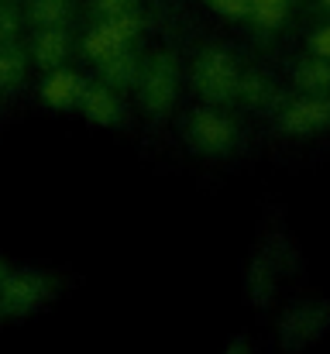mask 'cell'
I'll use <instances>...</instances> for the list:
<instances>
[{
    "mask_svg": "<svg viewBox=\"0 0 330 354\" xmlns=\"http://www.w3.org/2000/svg\"><path fill=\"white\" fill-rule=\"evenodd\" d=\"M193 86L207 104H230L241 90V69L230 52L203 48L193 62Z\"/></svg>",
    "mask_w": 330,
    "mask_h": 354,
    "instance_id": "1",
    "label": "cell"
},
{
    "mask_svg": "<svg viewBox=\"0 0 330 354\" xmlns=\"http://www.w3.org/2000/svg\"><path fill=\"white\" fill-rule=\"evenodd\" d=\"M138 93H141V107L148 114H169L176 97H179V66H176V59L172 55H155L148 66H141Z\"/></svg>",
    "mask_w": 330,
    "mask_h": 354,
    "instance_id": "2",
    "label": "cell"
},
{
    "mask_svg": "<svg viewBox=\"0 0 330 354\" xmlns=\"http://www.w3.org/2000/svg\"><path fill=\"white\" fill-rule=\"evenodd\" d=\"M138 31H141V17H138V10H131V14H117V17H104V21L83 38V52L100 66L104 59L117 55V52H124L127 41H131Z\"/></svg>",
    "mask_w": 330,
    "mask_h": 354,
    "instance_id": "3",
    "label": "cell"
},
{
    "mask_svg": "<svg viewBox=\"0 0 330 354\" xmlns=\"http://www.w3.org/2000/svg\"><path fill=\"white\" fill-rule=\"evenodd\" d=\"M186 138L203 155H227L234 148V124L214 107H200L186 120Z\"/></svg>",
    "mask_w": 330,
    "mask_h": 354,
    "instance_id": "4",
    "label": "cell"
},
{
    "mask_svg": "<svg viewBox=\"0 0 330 354\" xmlns=\"http://www.w3.org/2000/svg\"><path fill=\"white\" fill-rule=\"evenodd\" d=\"M48 296V282L38 272H17V275H3L0 282V313L7 317H24L31 310H38Z\"/></svg>",
    "mask_w": 330,
    "mask_h": 354,
    "instance_id": "5",
    "label": "cell"
},
{
    "mask_svg": "<svg viewBox=\"0 0 330 354\" xmlns=\"http://www.w3.org/2000/svg\"><path fill=\"white\" fill-rule=\"evenodd\" d=\"M282 131L286 134H313V131H324L330 124V100L313 93V97H303V100H293L286 111H282Z\"/></svg>",
    "mask_w": 330,
    "mask_h": 354,
    "instance_id": "6",
    "label": "cell"
},
{
    "mask_svg": "<svg viewBox=\"0 0 330 354\" xmlns=\"http://www.w3.org/2000/svg\"><path fill=\"white\" fill-rule=\"evenodd\" d=\"M83 90L86 83L76 76V73H66V69H52L42 83V100L55 111H66V107H76L83 100Z\"/></svg>",
    "mask_w": 330,
    "mask_h": 354,
    "instance_id": "7",
    "label": "cell"
},
{
    "mask_svg": "<svg viewBox=\"0 0 330 354\" xmlns=\"http://www.w3.org/2000/svg\"><path fill=\"white\" fill-rule=\"evenodd\" d=\"M31 55H35V62L42 66V69H59L62 66V59L69 55V35L62 31V24H55V28H38V35H35V41H31Z\"/></svg>",
    "mask_w": 330,
    "mask_h": 354,
    "instance_id": "8",
    "label": "cell"
},
{
    "mask_svg": "<svg viewBox=\"0 0 330 354\" xmlns=\"http://www.w3.org/2000/svg\"><path fill=\"white\" fill-rule=\"evenodd\" d=\"M80 107H83V118L100 124V127H110V124L120 120V100L113 97V86H107V83L104 86H86Z\"/></svg>",
    "mask_w": 330,
    "mask_h": 354,
    "instance_id": "9",
    "label": "cell"
},
{
    "mask_svg": "<svg viewBox=\"0 0 330 354\" xmlns=\"http://www.w3.org/2000/svg\"><path fill=\"white\" fill-rule=\"evenodd\" d=\"M100 76H104V83L107 86H134L138 83V76H141V66H138V59L131 55V48H124V52H117V55H110L100 62Z\"/></svg>",
    "mask_w": 330,
    "mask_h": 354,
    "instance_id": "10",
    "label": "cell"
},
{
    "mask_svg": "<svg viewBox=\"0 0 330 354\" xmlns=\"http://www.w3.org/2000/svg\"><path fill=\"white\" fill-rule=\"evenodd\" d=\"M24 73H28L24 48H21L17 41H7V45H0V93H7V90L21 86Z\"/></svg>",
    "mask_w": 330,
    "mask_h": 354,
    "instance_id": "11",
    "label": "cell"
},
{
    "mask_svg": "<svg viewBox=\"0 0 330 354\" xmlns=\"http://www.w3.org/2000/svg\"><path fill=\"white\" fill-rule=\"evenodd\" d=\"M28 14L38 28H55V24H66V17L73 14V0H31Z\"/></svg>",
    "mask_w": 330,
    "mask_h": 354,
    "instance_id": "12",
    "label": "cell"
},
{
    "mask_svg": "<svg viewBox=\"0 0 330 354\" xmlns=\"http://www.w3.org/2000/svg\"><path fill=\"white\" fill-rule=\"evenodd\" d=\"M296 83L310 93H324L330 90V59H310V62H300L296 66Z\"/></svg>",
    "mask_w": 330,
    "mask_h": 354,
    "instance_id": "13",
    "label": "cell"
},
{
    "mask_svg": "<svg viewBox=\"0 0 330 354\" xmlns=\"http://www.w3.org/2000/svg\"><path fill=\"white\" fill-rule=\"evenodd\" d=\"M237 97H244V104H251V107H268L275 100V86L262 73H248V76H241Z\"/></svg>",
    "mask_w": 330,
    "mask_h": 354,
    "instance_id": "14",
    "label": "cell"
},
{
    "mask_svg": "<svg viewBox=\"0 0 330 354\" xmlns=\"http://www.w3.org/2000/svg\"><path fill=\"white\" fill-rule=\"evenodd\" d=\"M248 3H251V17L262 28H275L286 14V0H248Z\"/></svg>",
    "mask_w": 330,
    "mask_h": 354,
    "instance_id": "15",
    "label": "cell"
},
{
    "mask_svg": "<svg viewBox=\"0 0 330 354\" xmlns=\"http://www.w3.org/2000/svg\"><path fill=\"white\" fill-rule=\"evenodd\" d=\"M17 35H21V10L10 0H0V45L17 41Z\"/></svg>",
    "mask_w": 330,
    "mask_h": 354,
    "instance_id": "16",
    "label": "cell"
},
{
    "mask_svg": "<svg viewBox=\"0 0 330 354\" xmlns=\"http://www.w3.org/2000/svg\"><path fill=\"white\" fill-rule=\"evenodd\" d=\"M220 17H230V21H241V17H251V3L248 0H207Z\"/></svg>",
    "mask_w": 330,
    "mask_h": 354,
    "instance_id": "17",
    "label": "cell"
},
{
    "mask_svg": "<svg viewBox=\"0 0 330 354\" xmlns=\"http://www.w3.org/2000/svg\"><path fill=\"white\" fill-rule=\"evenodd\" d=\"M138 7V0H97V10L104 17H117V14H131Z\"/></svg>",
    "mask_w": 330,
    "mask_h": 354,
    "instance_id": "18",
    "label": "cell"
},
{
    "mask_svg": "<svg viewBox=\"0 0 330 354\" xmlns=\"http://www.w3.org/2000/svg\"><path fill=\"white\" fill-rule=\"evenodd\" d=\"M310 48H313L320 59H330V24L327 28H320V31L310 38Z\"/></svg>",
    "mask_w": 330,
    "mask_h": 354,
    "instance_id": "19",
    "label": "cell"
},
{
    "mask_svg": "<svg viewBox=\"0 0 330 354\" xmlns=\"http://www.w3.org/2000/svg\"><path fill=\"white\" fill-rule=\"evenodd\" d=\"M227 354H248V351H244L241 344H234V348H227Z\"/></svg>",
    "mask_w": 330,
    "mask_h": 354,
    "instance_id": "20",
    "label": "cell"
},
{
    "mask_svg": "<svg viewBox=\"0 0 330 354\" xmlns=\"http://www.w3.org/2000/svg\"><path fill=\"white\" fill-rule=\"evenodd\" d=\"M3 275H7V268H3V261H0V282H3Z\"/></svg>",
    "mask_w": 330,
    "mask_h": 354,
    "instance_id": "21",
    "label": "cell"
},
{
    "mask_svg": "<svg viewBox=\"0 0 330 354\" xmlns=\"http://www.w3.org/2000/svg\"><path fill=\"white\" fill-rule=\"evenodd\" d=\"M324 3H327V7H330V0H324Z\"/></svg>",
    "mask_w": 330,
    "mask_h": 354,
    "instance_id": "22",
    "label": "cell"
}]
</instances>
